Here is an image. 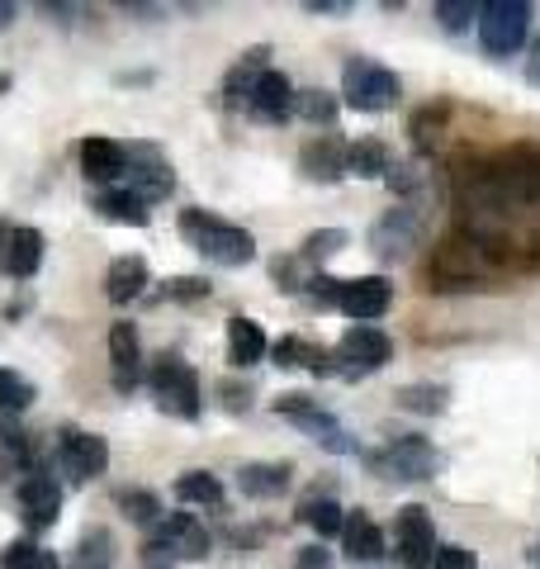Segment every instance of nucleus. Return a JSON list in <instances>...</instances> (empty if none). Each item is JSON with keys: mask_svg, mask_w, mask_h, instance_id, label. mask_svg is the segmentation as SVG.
<instances>
[{"mask_svg": "<svg viewBox=\"0 0 540 569\" xmlns=\"http://www.w3.org/2000/svg\"><path fill=\"white\" fill-rule=\"evenodd\" d=\"M114 565V537L104 527H90L77 541V556H71V569H110Z\"/></svg>", "mask_w": 540, "mask_h": 569, "instance_id": "nucleus-32", "label": "nucleus"}, {"mask_svg": "<svg viewBox=\"0 0 540 569\" xmlns=\"http://www.w3.org/2000/svg\"><path fill=\"white\" fill-rule=\"evenodd\" d=\"M531 33V6L527 0H483L479 6V43L489 58H512Z\"/></svg>", "mask_w": 540, "mask_h": 569, "instance_id": "nucleus-8", "label": "nucleus"}, {"mask_svg": "<svg viewBox=\"0 0 540 569\" xmlns=\"http://www.w3.org/2000/svg\"><path fill=\"white\" fill-rule=\"evenodd\" d=\"M431 569H474V556L460 546H437V560H431Z\"/></svg>", "mask_w": 540, "mask_h": 569, "instance_id": "nucleus-43", "label": "nucleus"}, {"mask_svg": "<svg viewBox=\"0 0 540 569\" xmlns=\"http://www.w3.org/2000/svg\"><path fill=\"white\" fill-rule=\"evenodd\" d=\"M0 569H58V550H48L39 541H10L0 550Z\"/></svg>", "mask_w": 540, "mask_h": 569, "instance_id": "nucleus-33", "label": "nucleus"}, {"mask_svg": "<svg viewBox=\"0 0 540 569\" xmlns=\"http://www.w3.org/2000/svg\"><path fill=\"white\" fill-rule=\"evenodd\" d=\"M114 503H119L123 518L138 522V527L161 522V498H157V493H148V489H119V493H114Z\"/></svg>", "mask_w": 540, "mask_h": 569, "instance_id": "nucleus-37", "label": "nucleus"}, {"mask_svg": "<svg viewBox=\"0 0 540 569\" xmlns=\"http://www.w3.org/2000/svg\"><path fill=\"white\" fill-rule=\"evenodd\" d=\"M299 569H332V550H322V546L299 550Z\"/></svg>", "mask_w": 540, "mask_h": 569, "instance_id": "nucleus-47", "label": "nucleus"}, {"mask_svg": "<svg viewBox=\"0 0 540 569\" xmlns=\"http://www.w3.org/2000/svg\"><path fill=\"white\" fill-rule=\"evenodd\" d=\"M303 284H309V295L318 299V305H337V295H341V280L337 276H309V280H303Z\"/></svg>", "mask_w": 540, "mask_h": 569, "instance_id": "nucleus-42", "label": "nucleus"}, {"mask_svg": "<svg viewBox=\"0 0 540 569\" xmlns=\"http://www.w3.org/2000/svg\"><path fill=\"white\" fill-rule=\"evenodd\" d=\"M393 305V284L389 276H356V280H341V295H337V309L356 318V323H370V318H384Z\"/></svg>", "mask_w": 540, "mask_h": 569, "instance_id": "nucleus-14", "label": "nucleus"}, {"mask_svg": "<svg viewBox=\"0 0 540 569\" xmlns=\"http://www.w3.org/2000/svg\"><path fill=\"white\" fill-rule=\"evenodd\" d=\"M270 356H276V366L284 370H313V376H332V351L318 347V342H303V337H280L276 347H270Z\"/></svg>", "mask_w": 540, "mask_h": 569, "instance_id": "nucleus-26", "label": "nucleus"}, {"mask_svg": "<svg viewBox=\"0 0 540 569\" xmlns=\"http://www.w3.org/2000/svg\"><path fill=\"white\" fill-rule=\"evenodd\" d=\"M176 498L180 503H200V508H223V479L209 470H186L176 479Z\"/></svg>", "mask_w": 540, "mask_h": 569, "instance_id": "nucleus-31", "label": "nucleus"}, {"mask_svg": "<svg viewBox=\"0 0 540 569\" xmlns=\"http://www.w3.org/2000/svg\"><path fill=\"white\" fill-rule=\"evenodd\" d=\"M299 171L309 176L318 186H337L347 181V142L337 133H322V138H309L299 152Z\"/></svg>", "mask_w": 540, "mask_h": 569, "instance_id": "nucleus-17", "label": "nucleus"}, {"mask_svg": "<svg viewBox=\"0 0 540 569\" xmlns=\"http://www.w3.org/2000/svg\"><path fill=\"white\" fill-rule=\"evenodd\" d=\"M337 110H341V100L328 91H294V114L303 123H332Z\"/></svg>", "mask_w": 540, "mask_h": 569, "instance_id": "nucleus-39", "label": "nucleus"}, {"mask_svg": "<svg viewBox=\"0 0 540 569\" xmlns=\"http://www.w3.org/2000/svg\"><path fill=\"white\" fill-rule=\"evenodd\" d=\"M257 119H266V123H284L294 114V81L284 77V71H276V67H266L261 71V81L251 86V104H247Z\"/></svg>", "mask_w": 540, "mask_h": 569, "instance_id": "nucleus-18", "label": "nucleus"}, {"mask_svg": "<svg viewBox=\"0 0 540 569\" xmlns=\"http://www.w3.org/2000/svg\"><path fill=\"white\" fill-rule=\"evenodd\" d=\"M527 560H531V565L540 569V546H531V556H527Z\"/></svg>", "mask_w": 540, "mask_h": 569, "instance_id": "nucleus-53", "label": "nucleus"}, {"mask_svg": "<svg viewBox=\"0 0 540 569\" xmlns=\"http://www.w3.org/2000/svg\"><path fill=\"white\" fill-rule=\"evenodd\" d=\"M270 271H276L280 290H303V280H299V257H280L276 266H270Z\"/></svg>", "mask_w": 540, "mask_h": 569, "instance_id": "nucleus-44", "label": "nucleus"}, {"mask_svg": "<svg viewBox=\"0 0 540 569\" xmlns=\"http://www.w3.org/2000/svg\"><path fill=\"white\" fill-rule=\"evenodd\" d=\"M142 86V81H152V71H119V86Z\"/></svg>", "mask_w": 540, "mask_h": 569, "instance_id": "nucleus-51", "label": "nucleus"}, {"mask_svg": "<svg viewBox=\"0 0 540 569\" xmlns=\"http://www.w3.org/2000/svg\"><path fill=\"white\" fill-rule=\"evenodd\" d=\"M110 380L119 395H133L142 380V342H138V328L129 318H119L110 328Z\"/></svg>", "mask_w": 540, "mask_h": 569, "instance_id": "nucleus-16", "label": "nucleus"}, {"mask_svg": "<svg viewBox=\"0 0 540 569\" xmlns=\"http://www.w3.org/2000/svg\"><path fill=\"white\" fill-rule=\"evenodd\" d=\"M123 162H129V157H123V142H114V138L81 142V171H86V181H96L100 190L123 181Z\"/></svg>", "mask_w": 540, "mask_h": 569, "instance_id": "nucleus-19", "label": "nucleus"}, {"mask_svg": "<svg viewBox=\"0 0 540 569\" xmlns=\"http://www.w3.org/2000/svg\"><path fill=\"white\" fill-rule=\"evenodd\" d=\"M219 395H223V408H228V413H242V408L251 403V395H247L242 385H219Z\"/></svg>", "mask_w": 540, "mask_h": 569, "instance_id": "nucleus-46", "label": "nucleus"}, {"mask_svg": "<svg viewBox=\"0 0 540 569\" xmlns=\"http://www.w3.org/2000/svg\"><path fill=\"white\" fill-rule=\"evenodd\" d=\"M276 413L290 418L303 437L318 441L322 451H332V456H360V447L351 441V432L341 427L337 413H328V408H322V399H313V395H280V399H276Z\"/></svg>", "mask_w": 540, "mask_h": 569, "instance_id": "nucleus-5", "label": "nucleus"}, {"mask_svg": "<svg viewBox=\"0 0 540 569\" xmlns=\"http://www.w3.org/2000/svg\"><path fill=\"white\" fill-rule=\"evenodd\" d=\"M370 470L380 479H399V485H422V479H431L441 470V456L437 447H431L427 437L408 432V437H393L384 451H370Z\"/></svg>", "mask_w": 540, "mask_h": 569, "instance_id": "nucleus-6", "label": "nucleus"}, {"mask_svg": "<svg viewBox=\"0 0 540 569\" xmlns=\"http://www.w3.org/2000/svg\"><path fill=\"white\" fill-rule=\"evenodd\" d=\"M531 81H540V39H536V52H531Z\"/></svg>", "mask_w": 540, "mask_h": 569, "instance_id": "nucleus-52", "label": "nucleus"}, {"mask_svg": "<svg viewBox=\"0 0 540 569\" xmlns=\"http://www.w3.org/2000/svg\"><path fill=\"white\" fill-rule=\"evenodd\" d=\"M33 399H39L33 380H24L20 370H0V418H20Z\"/></svg>", "mask_w": 540, "mask_h": 569, "instance_id": "nucleus-34", "label": "nucleus"}, {"mask_svg": "<svg viewBox=\"0 0 540 569\" xmlns=\"http://www.w3.org/2000/svg\"><path fill=\"white\" fill-rule=\"evenodd\" d=\"M502 252L489 233L474 228H450V233L431 247V290L441 295H460V290H493V280L502 276Z\"/></svg>", "mask_w": 540, "mask_h": 569, "instance_id": "nucleus-1", "label": "nucleus"}, {"mask_svg": "<svg viewBox=\"0 0 540 569\" xmlns=\"http://www.w3.org/2000/svg\"><path fill=\"white\" fill-rule=\"evenodd\" d=\"M180 238H186L204 261L228 266V271L257 261V238H251L247 228L219 219V213H209V209H186L180 213Z\"/></svg>", "mask_w": 540, "mask_h": 569, "instance_id": "nucleus-2", "label": "nucleus"}, {"mask_svg": "<svg viewBox=\"0 0 540 569\" xmlns=\"http://www.w3.org/2000/svg\"><path fill=\"white\" fill-rule=\"evenodd\" d=\"M408 133H412V148H418V152H437V148H441V138H446V110L427 104V110L412 114Z\"/></svg>", "mask_w": 540, "mask_h": 569, "instance_id": "nucleus-36", "label": "nucleus"}, {"mask_svg": "<svg viewBox=\"0 0 540 569\" xmlns=\"http://www.w3.org/2000/svg\"><path fill=\"white\" fill-rule=\"evenodd\" d=\"M309 14H351V0H303Z\"/></svg>", "mask_w": 540, "mask_h": 569, "instance_id": "nucleus-48", "label": "nucleus"}, {"mask_svg": "<svg viewBox=\"0 0 540 569\" xmlns=\"http://www.w3.org/2000/svg\"><path fill=\"white\" fill-rule=\"evenodd\" d=\"M58 466L71 485H86L110 470V441L100 432H81V427H62L58 432Z\"/></svg>", "mask_w": 540, "mask_h": 569, "instance_id": "nucleus-12", "label": "nucleus"}, {"mask_svg": "<svg viewBox=\"0 0 540 569\" xmlns=\"http://www.w3.org/2000/svg\"><path fill=\"white\" fill-rule=\"evenodd\" d=\"M341 550L356 560V565H370L384 556V531L374 527L370 512H347V527H341Z\"/></svg>", "mask_w": 540, "mask_h": 569, "instance_id": "nucleus-25", "label": "nucleus"}, {"mask_svg": "<svg viewBox=\"0 0 540 569\" xmlns=\"http://www.w3.org/2000/svg\"><path fill=\"white\" fill-rule=\"evenodd\" d=\"M299 522L313 527L318 537L328 541V537H341V527H347V508H341L332 493H309L299 503Z\"/></svg>", "mask_w": 540, "mask_h": 569, "instance_id": "nucleus-29", "label": "nucleus"}, {"mask_svg": "<svg viewBox=\"0 0 540 569\" xmlns=\"http://www.w3.org/2000/svg\"><path fill=\"white\" fill-rule=\"evenodd\" d=\"M341 96L356 114H380L389 104H399L403 86H399V71H389L384 62L374 58H351L347 71H341Z\"/></svg>", "mask_w": 540, "mask_h": 569, "instance_id": "nucleus-4", "label": "nucleus"}, {"mask_svg": "<svg viewBox=\"0 0 540 569\" xmlns=\"http://www.w3.org/2000/svg\"><path fill=\"white\" fill-rule=\"evenodd\" d=\"M389 171H393L389 142H380V138L347 142V176H360V181H384Z\"/></svg>", "mask_w": 540, "mask_h": 569, "instance_id": "nucleus-27", "label": "nucleus"}, {"mask_svg": "<svg viewBox=\"0 0 540 569\" xmlns=\"http://www.w3.org/2000/svg\"><path fill=\"white\" fill-rule=\"evenodd\" d=\"M266 58H270V48L257 43L251 52H242V58L232 62V71L223 77V110H247V104H251V86H257L261 71H266Z\"/></svg>", "mask_w": 540, "mask_h": 569, "instance_id": "nucleus-20", "label": "nucleus"}, {"mask_svg": "<svg viewBox=\"0 0 540 569\" xmlns=\"http://www.w3.org/2000/svg\"><path fill=\"white\" fill-rule=\"evenodd\" d=\"M290 485H294L290 460H251V466L238 470V489L247 498H280Z\"/></svg>", "mask_w": 540, "mask_h": 569, "instance_id": "nucleus-21", "label": "nucleus"}, {"mask_svg": "<svg viewBox=\"0 0 540 569\" xmlns=\"http://www.w3.org/2000/svg\"><path fill=\"white\" fill-rule=\"evenodd\" d=\"M20 508H24L29 531L58 527V518H62V489H58V479L43 475V470H29L20 479Z\"/></svg>", "mask_w": 540, "mask_h": 569, "instance_id": "nucleus-15", "label": "nucleus"}, {"mask_svg": "<svg viewBox=\"0 0 540 569\" xmlns=\"http://www.w3.org/2000/svg\"><path fill=\"white\" fill-rule=\"evenodd\" d=\"M10 91V77H6V71H0V96H6Z\"/></svg>", "mask_w": 540, "mask_h": 569, "instance_id": "nucleus-54", "label": "nucleus"}, {"mask_svg": "<svg viewBox=\"0 0 540 569\" xmlns=\"http://www.w3.org/2000/svg\"><path fill=\"white\" fill-rule=\"evenodd\" d=\"M384 181H389V190H393V194H412V190L422 186V176L412 171V167H393V171L384 176Z\"/></svg>", "mask_w": 540, "mask_h": 569, "instance_id": "nucleus-45", "label": "nucleus"}, {"mask_svg": "<svg viewBox=\"0 0 540 569\" xmlns=\"http://www.w3.org/2000/svg\"><path fill=\"white\" fill-rule=\"evenodd\" d=\"M39 266H43V233L39 228H14L10 233V252H6V271L14 280H29V276H39Z\"/></svg>", "mask_w": 540, "mask_h": 569, "instance_id": "nucleus-28", "label": "nucleus"}, {"mask_svg": "<svg viewBox=\"0 0 540 569\" xmlns=\"http://www.w3.org/2000/svg\"><path fill=\"white\" fill-rule=\"evenodd\" d=\"M148 280H152V271L142 257H114L110 276H104V299H110V305H133V299L148 290Z\"/></svg>", "mask_w": 540, "mask_h": 569, "instance_id": "nucleus-23", "label": "nucleus"}, {"mask_svg": "<svg viewBox=\"0 0 540 569\" xmlns=\"http://www.w3.org/2000/svg\"><path fill=\"white\" fill-rule=\"evenodd\" d=\"M10 233H14V228H10V223H0V271H6V252H10Z\"/></svg>", "mask_w": 540, "mask_h": 569, "instance_id": "nucleus-50", "label": "nucleus"}, {"mask_svg": "<svg viewBox=\"0 0 540 569\" xmlns=\"http://www.w3.org/2000/svg\"><path fill=\"white\" fill-rule=\"evenodd\" d=\"M29 470H33L29 432L14 418H0V475H29Z\"/></svg>", "mask_w": 540, "mask_h": 569, "instance_id": "nucleus-30", "label": "nucleus"}, {"mask_svg": "<svg viewBox=\"0 0 540 569\" xmlns=\"http://www.w3.org/2000/svg\"><path fill=\"white\" fill-rule=\"evenodd\" d=\"M123 190L138 194L142 204H161V200H171V190H176V171L171 162L161 157V148H152V142H123Z\"/></svg>", "mask_w": 540, "mask_h": 569, "instance_id": "nucleus-9", "label": "nucleus"}, {"mask_svg": "<svg viewBox=\"0 0 540 569\" xmlns=\"http://www.w3.org/2000/svg\"><path fill=\"white\" fill-rule=\"evenodd\" d=\"M266 351H270V342H266L257 318H242V313L228 318V366L232 370H251L257 361H266Z\"/></svg>", "mask_w": 540, "mask_h": 569, "instance_id": "nucleus-22", "label": "nucleus"}, {"mask_svg": "<svg viewBox=\"0 0 540 569\" xmlns=\"http://www.w3.org/2000/svg\"><path fill=\"white\" fill-rule=\"evenodd\" d=\"M213 284L204 276H176L167 280V299H176V305H194V299H209Z\"/></svg>", "mask_w": 540, "mask_h": 569, "instance_id": "nucleus-41", "label": "nucleus"}, {"mask_svg": "<svg viewBox=\"0 0 540 569\" xmlns=\"http://www.w3.org/2000/svg\"><path fill=\"white\" fill-rule=\"evenodd\" d=\"M90 209L104 213L110 223H129V228H148L152 223V209L138 200V194H129L123 186H104L90 194Z\"/></svg>", "mask_w": 540, "mask_h": 569, "instance_id": "nucleus-24", "label": "nucleus"}, {"mask_svg": "<svg viewBox=\"0 0 540 569\" xmlns=\"http://www.w3.org/2000/svg\"><path fill=\"white\" fill-rule=\"evenodd\" d=\"M422 233H427L422 209H418V204H408V200H399L393 209H384L380 219H374V228H370V252L380 257L384 266L408 261V257L422 247Z\"/></svg>", "mask_w": 540, "mask_h": 569, "instance_id": "nucleus-7", "label": "nucleus"}, {"mask_svg": "<svg viewBox=\"0 0 540 569\" xmlns=\"http://www.w3.org/2000/svg\"><path fill=\"white\" fill-rule=\"evenodd\" d=\"M148 389H152L161 413H171V418L194 422L204 413V389H200V376H194V366L186 361V356L161 351L152 361V370H148Z\"/></svg>", "mask_w": 540, "mask_h": 569, "instance_id": "nucleus-3", "label": "nucleus"}, {"mask_svg": "<svg viewBox=\"0 0 540 569\" xmlns=\"http://www.w3.org/2000/svg\"><path fill=\"white\" fill-rule=\"evenodd\" d=\"M14 20H20V6H10V0H0V29H10Z\"/></svg>", "mask_w": 540, "mask_h": 569, "instance_id": "nucleus-49", "label": "nucleus"}, {"mask_svg": "<svg viewBox=\"0 0 540 569\" xmlns=\"http://www.w3.org/2000/svg\"><path fill=\"white\" fill-rule=\"evenodd\" d=\"M209 531L200 518H190V512H161V522L148 527V541L142 550L148 556H171V560H204L209 556Z\"/></svg>", "mask_w": 540, "mask_h": 569, "instance_id": "nucleus-11", "label": "nucleus"}, {"mask_svg": "<svg viewBox=\"0 0 540 569\" xmlns=\"http://www.w3.org/2000/svg\"><path fill=\"white\" fill-rule=\"evenodd\" d=\"M446 403H450L446 385H403L399 389V408H408V413H446Z\"/></svg>", "mask_w": 540, "mask_h": 569, "instance_id": "nucleus-38", "label": "nucleus"}, {"mask_svg": "<svg viewBox=\"0 0 540 569\" xmlns=\"http://www.w3.org/2000/svg\"><path fill=\"white\" fill-rule=\"evenodd\" d=\"M437 20H441V29L460 33V29H470L479 20V6L474 0H437Z\"/></svg>", "mask_w": 540, "mask_h": 569, "instance_id": "nucleus-40", "label": "nucleus"}, {"mask_svg": "<svg viewBox=\"0 0 540 569\" xmlns=\"http://www.w3.org/2000/svg\"><path fill=\"white\" fill-rule=\"evenodd\" d=\"M393 556L403 569H431L437 560V527H431L422 503H408L393 518Z\"/></svg>", "mask_w": 540, "mask_h": 569, "instance_id": "nucleus-13", "label": "nucleus"}, {"mask_svg": "<svg viewBox=\"0 0 540 569\" xmlns=\"http://www.w3.org/2000/svg\"><path fill=\"white\" fill-rule=\"evenodd\" d=\"M393 361V342H389V332L380 328H370V323H356L341 332V342L332 351V376H370V370H384Z\"/></svg>", "mask_w": 540, "mask_h": 569, "instance_id": "nucleus-10", "label": "nucleus"}, {"mask_svg": "<svg viewBox=\"0 0 540 569\" xmlns=\"http://www.w3.org/2000/svg\"><path fill=\"white\" fill-rule=\"evenodd\" d=\"M347 242H351L347 228H318V233L303 238V247H299V261L322 266V261H332L337 252H347Z\"/></svg>", "mask_w": 540, "mask_h": 569, "instance_id": "nucleus-35", "label": "nucleus"}]
</instances>
